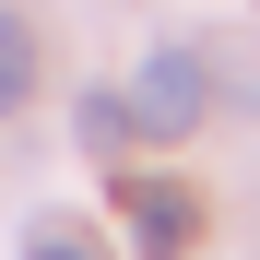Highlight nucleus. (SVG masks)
Listing matches in <instances>:
<instances>
[{
    "mask_svg": "<svg viewBox=\"0 0 260 260\" xmlns=\"http://www.w3.org/2000/svg\"><path fill=\"white\" fill-rule=\"evenodd\" d=\"M213 107V59L189 48V36H166V48L130 71V118H142V142H189Z\"/></svg>",
    "mask_w": 260,
    "mask_h": 260,
    "instance_id": "1",
    "label": "nucleus"
},
{
    "mask_svg": "<svg viewBox=\"0 0 260 260\" xmlns=\"http://www.w3.org/2000/svg\"><path fill=\"white\" fill-rule=\"evenodd\" d=\"M118 213H130V237H142L154 260H178V248H189V225H201V201H189L178 178H130V189H118Z\"/></svg>",
    "mask_w": 260,
    "mask_h": 260,
    "instance_id": "2",
    "label": "nucleus"
},
{
    "mask_svg": "<svg viewBox=\"0 0 260 260\" xmlns=\"http://www.w3.org/2000/svg\"><path fill=\"white\" fill-rule=\"evenodd\" d=\"M71 130H83V154L142 142V118H130V83H83V95H71Z\"/></svg>",
    "mask_w": 260,
    "mask_h": 260,
    "instance_id": "3",
    "label": "nucleus"
},
{
    "mask_svg": "<svg viewBox=\"0 0 260 260\" xmlns=\"http://www.w3.org/2000/svg\"><path fill=\"white\" fill-rule=\"evenodd\" d=\"M24 95H36V36L12 24V0H0V118H12Z\"/></svg>",
    "mask_w": 260,
    "mask_h": 260,
    "instance_id": "4",
    "label": "nucleus"
},
{
    "mask_svg": "<svg viewBox=\"0 0 260 260\" xmlns=\"http://www.w3.org/2000/svg\"><path fill=\"white\" fill-rule=\"evenodd\" d=\"M24 260H107V248L83 225H59V213H36V225H24Z\"/></svg>",
    "mask_w": 260,
    "mask_h": 260,
    "instance_id": "5",
    "label": "nucleus"
}]
</instances>
